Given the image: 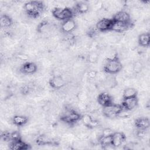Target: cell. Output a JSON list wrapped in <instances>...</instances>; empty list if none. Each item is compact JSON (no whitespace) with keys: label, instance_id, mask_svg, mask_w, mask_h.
Here are the masks:
<instances>
[{"label":"cell","instance_id":"cell-1","mask_svg":"<svg viewBox=\"0 0 150 150\" xmlns=\"http://www.w3.org/2000/svg\"><path fill=\"white\" fill-rule=\"evenodd\" d=\"M45 5L42 1H30L26 2L23 9L26 14L32 18H38L43 12Z\"/></svg>","mask_w":150,"mask_h":150},{"label":"cell","instance_id":"cell-2","mask_svg":"<svg viewBox=\"0 0 150 150\" xmlns=\"http://www.w3.org/2000/svg\"><path fill=\"white\" fill-rule=\"evenodd\" d=\"M123 68V66L118 57L117 56L113 57L108 58L103 66V70L109 74H115L120 72Z\"/></svg>","mask_w":150,"mask_h":150},{"label":"cell","instance_id":"cell-3","mask_svg":"<svg viewBox=\"0 0 150 150\" xmlns=\"http://www.w3.org/2000/svg\"><path fill=\"white\" fill-rule=\"evenodd\" d=\"M81 118V114L76 110L71 108H66L60 115V120L66 124L72 125L80 121Z\"/></svg>","mask_w":150,"mask_h":150},{"label":"cell","instance_id":"cell-4","mask_svg":"<svg viewBox=\"0 0 150 150\" xmlns=\"http://www.w3.org/2000/svg\"><path fill=\"white\" fill-rule=\"evenodd\" d=\"M52 13L55 19L64 21L67 19H72L74 16V12L69 7H56L52 9Z\"/></svg>","mask_w":150,"mask_h":150},{"label":"cell","instance_id":"cell-5","mask_svg":"<svg viewBox=\"0 0 150 150\" xmlns=\"http://www.w3.org/2000/svg\"><path fill=\"white\" fill-rule=\"evenodd\" d=\"M122 108L121 104L112 103L108 105L103 107L102 112L104 116L108 118H114L117 117L118 113Z\"/></svg>","mask_w":150,"mask_h":150},{"label":"cell","instance_id":"cell-6","mask_svg":"<svg viewBox=\"0 0 150 150\" xmlns=\"http://www.w3.org/2000/svg\"><path fill=\"white\" fill-rule=\"evenodd\" d=\"M112 19L104 18L100 19L96 24V28L98 32H106L111 30V28L113 24Z\"/></svg>","mask_w":150,"mask_h":150},{"label":"cell","instance_id":"cell-7","mask_svg":"<svg viewBox=\"0 0 150 150\" xmlns=\"http://www.w3.org/2000/svg\"><path fill=\"white\" fill-rule=\"evenodd\" d=\"M38 70L37 64L32 62H24L19 68V71L26 75L33 74L35 73Z\"/></svg>","mask_w":150,"mask_h":150},{"label":"cell","instance_id":"cell-8","mask_svg":"<svg viewBox=\"0 0 150 150\" xmlns=\"http://www.w3.org/2000/svg\"><path fill=\"white\" fill-rule=\"evenodd\" d=\"M49 86L53 89L58 90L63 88L66 85L65 79L60 75L53 76L48 81Z\"/></svg>","mask_w":150,"mask_h":150},{"label":"cell","instance_id":"cell-9","mask_svg":"<svg viewBox=\"0 0 150 150\" xmlns=\"http://www.w3.org/2000/svg\"><path fill=\"white\" fill-rule=\"evenodd\" d=\"M97 101V103L103 107L114 103L112 97L107 91H102L98 94Z\"/></svg>","mask_w":150,"mask_h":150},{"label":"cell","instance_id":"cell-10","mask_svg":"<svg viewBox=\"0 0 150 150\" xmlns=\"http://www.w3.org/2000/svg\"><path fill=\"white\" fill-rule=\"evenodd\" d=\"M112 145L115 148L121 146L126 140V135L123 132H114L111 136Z\"/></svg>","mask_w":150,"mask_h":150},{"label":"cell","instance_id":"cell-11","mask_svg":"<svg viewBox=\"0 0 150 150\" xmlns=\"http://www.w3.org/2000/svg\"><path fill=\"white\" fill-rule=\"evenodd\" d=\"M77 28L76 21L72 18L63 21L61 25V30L64 33H70L73 32Z\"/></svg>","mask_w":150,"mask_h":150},{"label":"cell","instance_id":"cell-12","mask_svg":"<svg viewBox=\"0 0 150 150\" xmlns=\"http://www.w3.org/2000/svg\"><path fill=\"white\" fill-rule=\"evenodd\" d=\"M138 104V98L137 97L122 98V101L121 104L123 108L129 111H132V110L135 108L137 107Z\"/></svg>","mask_w":150,"mask_h":150},{"label":"cell","instance_id":"cell-13","mask_svg":"<svg viewBox=\"0 0 150 150\" xmlns=\"http://www.w3.org/2000/svg\"><path fill=\"white\" fill-rule=\"evenodd\" d=\"M134 124L137 129L146 130L150 126V121L148 117H141L135 120Z\"/></svg>","mask_w":150,"mask_h":150},{"label":"cell","instance_id":"cell-14","mask_svg":"<svg viewBox=\"0 0 150 150\" xmlns=\"http://www.w3.org/2000/svg\"><path fill=\"white\" fill-rule=\"evenodd\" d=\"M132 26L131 22H121L114 21L111 30L117 33H122L127 31Z\"/></svg>","mask_w":150,"mask_h":150},{"label":"cell","instance_id":"cell-15","mask_svg":"<svg viewBox=\"0 0 150 150\" xmlns=\"http://www.w3.org/2000/svg\"><path fill=\"white\" fill-rule=\"evenodd\" d=\"M9 148L12 150H26L30 148L29 145L22 141L21 138L11 141Z\"/></svg>","mask_w":150,"mask_h":150},{"label":"cell","instance_id":"cell-16","mask_svg":"<svg viewBox=\"0 0 150 150\" xmlns=\"http://www.w3.org/2000/svg\"><path fill=\"white\" fill-rule=\"evenodd\" d=\"M112 19L115 22H131L130 14L125 11H120L117 12L115 14H114Z\"/></svg>","mask_w":150,"mask_h":150},{"label":"cell","instance_id":"cell-17","mask_svg":"<svg viewBox=\"0 0 150 150\" xmlns=\"http://www.w3.org/2000/svg\"><path fill=\"white\" fill-rule=\"evenodd\" d=\"M111 136L100 135L98 137V144L100 145V146L102 147L103 149H108L114 148V147L112 145Z\"/></svg>","mask_w":150,"mask_h":150},{"label":"cell","instance_id":"cell-18","mask_svg":"<svg viewBox=\"0 0 150 150\" xmlns=\"http://www.w3.org/2000/svg\"><path fill=\"white\" fill-rule=\"evenodd\" d=\"M29 121V118L23 115H15L12 118V122L13 125L17 127H23Z\"/></svg>","mask_w":150,"mask_h":150},{"label":"cell","instance_id":"cell-19","mask_svg":"<svg viewBox=\"0 0 150 150\" xmlns=\"http://www.w3.org/2000/svg\"><path fill=\"white\" fill-rule=\"evenodd\" d=\"M1 27L4 29H8L13 25V21L12 18L8 14H1L0 18Z\"/></svg>","mask_w":150,"mask_h":150},{"label":"cell","instance_id":"cell-20","mask_svg":"<svg viewBox=\"0 0 150 150\" xmlns=\"http://www.w3.org/2000/svg\"><path fill=\"white\" fill-rule=\"evenodd\" d=\"M35 142L39 145H52L54 141L47 135L41 134L36 137Z\"/></svg>","mask_w":150,"mask_h":150},{"label":"cell","instance_id":"cell-21","mask_svg":"<svg viewBox=\"0 0 150 150\" xmlns=\"http://www.w3.org/2000/svg\"><path fill=\"white\" fill-rule=\"evenodd\" d=\"M150 35L149 32L141 33L138 37V43L139 46L143 47H147L149 46Z\"/></svg>","mask_w":150,"mask_h":150},{"label":"cell","instance_id":"cell-22","mask_svg":"<svg viewBox=\"0 0 150 150\" xmlns=\"http://www.w3.org/2000/svg\"><path fill=\"white\" fill-rule=\"evenodd\" d=\"M90 6L86 2H78L76 4L74 9L77 13L79 14H85L89 11Z\"/></svg>","mask_w":150,"mask_h":150},{"label":"cell","instance_id":"cell-23","mask_svg":"<svg viewBox=\"0 0 150 150\" xmlns=\"http://www.w3.org/2000/svg\"><path fill=\"white\" fill-rule=\"evenodd\" d=\"M51 29V25L46 20H43L41 21L37 26L36 30L39 33H47Z\"/></svg>","mask_w":150,"mask_h":150},{"label":"cell","instance_id":"cell-24","mask_svg":"<svg viewBox=\"0 0 150 150\" xmlns=\"http://www.w3.org/2000/svg\"><path fill=\"white\" fill-rule=\"evenodd\" d=\"M138 91L134 87H127L125 88L122 92V98H131L137 97Z\"/></svg>","mask_w":150,"mask_h":150},{"label":"cell","instance_id":"cell-25","mask_svg":"<svg viewBox=\"0 0 150 150\" xmlns=\"http://www.w3.org/2000/svg\"><path fill=\"white\" fill-rule=\"evenodd\" d=\"M93 120L94 118L92 117V116L88 114L81 115V118L80 120L83 125L89 129H91V125Z\"/></svg>","mask_w":150,"mask_h":150},{"label":"cell","instance_id":"cell-26","mask_svg":"<svg viewBox=\"0 0 150 150\" xmlns=\"http://www.w3.org/2000/svg\"><path fill=\"white\" fill-rule=\"evenodd\" d=\"M131 115V111L122 108L118 113L117 117H120L123 119H127L130 117Z\"/></svg>","mask_w":150,"mask_h":150},{"label":"cell","instance_id":"cell-27","mask_svg":"<svg viewBox=\"0 0 150 150\" xmlns=\"http://www.w3.org/2000/svg\"><path fill=\"white\" fill-rule=\"evenodd\" d=\"M98 59V54L96 52H91L88 56V60L91 63H95L97 62Z\"/></svg>","mask_w":150,"mask_h":150},{"label":"cell","instance_id":"cell-28","mask_svg":"<svg viewBox=\"0 0 150 150\" xmlns=\"http://www.w3.org/2000/svg\"><path fill=\"white\" fill-rule=\"evenodd\" d=\"M114 132V131L112 128H111L110 127H107V128H104L101 131L100 135H102V136H111L113 134Z\"/></svg>","mask_w":150,"mask_h":150},{"label":"cell","instance_id":"cell-29","mask_svg":"<svg viewBox=\"0 0 150 150\" xmlns=\"http://www.w3.org/2000/svg\"><path fill=\"white\" fill-rule=\"evenodd\" d=\"M97 29H96V28H90L88 29V30L87 31L86 33H87V35L88 36V37L90 38H94L97 34Z\"/></svg>","mask_w":150,"mask_h":150},{"label":"cell","instance_id":"cell-30","mask_svg":"<svg viewBox=\"0 0 150 150\" xmlns=\"http://www.w3.org/2000/svg\"><path fill=\"white\" fill-rule=\"evenodd\" d=\"M16 57H17L18 59H19L21 61L24 62H28L29 59V56L28 54H26L25 53H18L17 54Z\"/></svg>","mask_w":150,"mask_h":150},{"label":"cell","instance_id":"cell-31","mask_svg":"<svg viewBox=\"0 0 150 150\" xmlns=\"http://www.w3.org/2000/svg\"><path fill=\"white\" fill-rule=\"evenodd\" d=\"M98 76V72L95 70H90L87 72V77L90 80L95 79Z\"/></svg>","mask_w":150,"mask_h":150},{"label":"cell","instance_id":"cell-32","mask_svg":"<svg viewBox=\"0 0 150 150\" xmlns=\"http://www.w3.org/2000/svg\"><path fill=\"white\" fill-rule=\"evenodd\" d=\"M142 68V63L139 62H135L133 65V71L135 73H139L141 71Z\"/></svg>","mask_w":150,"mask_h":150},{"label":"cell","instance_id":"cell-33","mask_svg":"<svg viewBox=\"0 0 150 150\" xmlns=\"http://www.w3.org/2000/svg\"><path fill=\"white\" fill-rule=\"evenodd\" d=\"M30 91V87L29 85H24L21 88V91L22 94L27 95L29 93Z\"/></svg>","mask_w":150,"mask_h":150}]
</instances>
